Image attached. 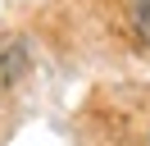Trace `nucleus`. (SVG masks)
<instances>
[{
	"label": "nucleus",
	"mask_w": 150,
	"mask_h": 146,
	"mask_svg": "<svg viewBox=\"0 0 150 146\" xmlns=\"http://www.w3.org/2000/svg\"><path fill=\"white\" fill-rule=\"evenodd\" d=\"M127 18L141 46H150V0H127Z\"/></svg>",
	"instance_id": "f257e3e1"
}]
</instances>
